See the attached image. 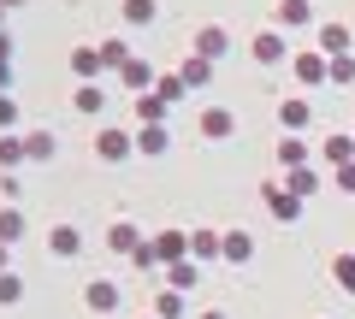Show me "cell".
Segmentation results:
<instances>
[{
  "mask_svg": "<svg viewBox=\"0 0 355 319\" xmlns=\"http://www.w3.org/2000/svg\"><path fill=\"white\" fill-rule=\"evenodd\" d=\"M190 255H196V260H214V255H225V237H214V230H196V237H190Z\"/></svg>",
  "mask_w": 355,
  "mask_h": 319,
  "instance_id": "1",
  "label": "cell"
},
{
  "mask_svg": "<svg viewBox=\"0 0 355 319\" xmlns=\"http://www.w3.org/2000/svg\"><path fill=\"white\" fill-rule=\"evenodd\" d=\"M184 243H190V237H178V230H160L148 255H154V260H178V255H184Z\"/></svg>",
  "mask_w": 355,
  "mask_h": 319,
  "instance_id": "2",
  "label": "cell"
},
{
  "mask_svg": "<svg viewBox=\"0 0 355 319\" xmlns=\"http://www.w3.org/2000/svg\"><path fill=\"white\" fill-rule=\"evenodd\" d=\"M219 53H225V30H202V36H196V60H207V65H214Z\"/></svg>",
  "mask_w": 355,
  "mask_h": 319,
  "instance_id": "3",
  "label": "cell"
},
{
  "mask_svg": "<svg viewBox=\"0 0 355 319\" xmlns=\"http://www.w3.org/2000/svg\"><path fill=\"white\" fill-rule=\"evenodd\" d=\"M95 148H101V160H125V154H130V136H125V130H101Z\"/></svg>",
  "mask_w": 355,
  "mask_h": 319,
  "instance_id": "4",
  "label": "cell"
},
{
  "mask_svg": "<svg viewBox=\"0 0 355 319\" xmlns=\"http://www.w3.org/2000/svg\"><path fill=\"white\" fill-rule=\"evenodd\" d=\"M107 248H113V255H130V248H137V225H113L107 230Z\"/></svg>",
  "mask_w": 355,
  "mask_h": 319,
  "instance_id": "5",
  "label": "cell"
},
{
  "mask_svg": "<svg viewBox=\"0 0 355 319\" xmlns=\"http://www.w3.org/2000/svg\"><path fill=\"white\" fill-rule=\"evenodd\" d=\"M77 248H83L77 225H53V255H77Z\"/></svg>",
  "mask_w": 355,
  "mask_h": 319,
  "instance_id": "6",
  "label": "cell"
},
{
  "mask_svg": "<svg viewBox=\"0 0 355 319\" xmlns=\"http://www.w3.org/2000/svg\"><path fill=\"white\" fill-rule=\"evenodd\" d=\"M254 60H261V65H279L284 60V42L279 36H254Z\"/></svg>",
  "mask_w": 355,
  "mask_h": 319,
  "instance_id": "7",
  "label": "cell"
},
{
  "mask_svg": "<svg viewBox=\"0 0 355 319\" xmlns=\"http://www.w3.org/2000/svg\"><path fill=\"white\" fill-rule=\"evenodd\" d=\"M202 130H207V136H231V113H225V107H207V113H202Z\"/></svg>",
  "mask_w": 355,
  "mask_h": 319,
  "instance_id": "8",
  "label": "cell"
},
{
  "mask_svg": "<svg viewBox=\"0 0 355 319\" xmlns=\"http://www.w3.org/2000/svg\"><path fill=\"white\" fill-rule=\"evenodd\" d=\"M266 195H272V213H279V219H296V213H302V201H296L291 190H266Z\"/></svg>",
  "mask_w": 355,
  "mask_h": 319,
  "instance_id": "9",
  "label": "cell"
},
{
  "mask_svg": "<svg viewBox=\"0 0 355 319\" xmlns=\"http://www.w3.org/2000/svg\"><path fill=\"white\" fill-rule=\"evenodd\" d=\"M30 154V142H18V136H0V166H18Z\"/></svg>",
  "mask_w": 355,
  "mask_h": 319,
  "instance_id": "10",
  "label": "cell"
},
{
  "mask_svg": "<svg viewBox=\"0 0 355 319\" xmlns=\"http://www.w3.org/2000/svg\"><path fill=\"white\" fill-rule=\"evenodd\" d=\"M113 302H119V290H113V284H89V307H95V313H107Z\"/></svg>",
  "mask_w": 355,
  "mask_h": 319,
  "instance_id": "11",
  "label": "cell"
},
{
  "mask_svg": "<svg viewBox=\"0 0 355 319\" xmlns=\"http://www.w3.org/2000/svg\"><path fill=\"white\" fill-rule=\"evenodd\" d=\"M296 77H302V83H320V77H326V65H320L314 53H302V60H296Z\"/></svg>",
  "mask_w": 355,
  "mask_h": 319,
  "instance_id": "12",
  "label": "cell"
},
{
  "mask_svg": "<svg viewBox=\"0 0 355 319\" xmlns=\"http://www.w3.org/2000/svg\"><path fill=\"white\" fill-rule=\"evenodd\" d=\"M225 260H249V237L243 230H225Z\"/></svg>",
  "mask_w": 355,
  "mask_h": 319,
  "instance_id": "13",
  "label": "cell"
},
{
  "mask_svg": "<svg viewBox=\"0 0 355 319\" xmlns=\"http://www.w3.org/2000/svg\"><path fill=\"white\" fill-rule=\"evenodd\" d=\"M154 95H160V101H166V107H172V101H178V95H184V77H160V83H154Z\"/></svg>",
  "mask_w": 355,
  "mask_h": 319,
  "instance_id": "14",
  "label": "cell"
},
{
  "mask_svg": "<svg viewBox=\"0 0 355 319\" xmlns=\"http://www.w3.org/2000/svg\"><path fill=\"white\" fill-rule=\"evenodd\" d=\"M125 18H130V24H148V18H154V0H125Z\"/></svg>",
  "mask_w": 355,
  "mask_h": 319,
  "instance_id": "15",
  "label": "cell"
},
{
  "mask_svg": "<svg viewBox=\"0 0 355 319\" xmlns=\"http://www.w3.org/2000/svg\"><path fill=\"white\" fill-rule=\"evenodd\" d=\"M326 154H331V160H338V166H349V154H355V142H349V136H331V142H326Z\"/></svg>",
  "mask_w": 355,
  "mask_h": 319,
  "instance_id": "16",
  "label": "cell"
},
{
  "mask_svg": "<svg viewBox=\"0 0 355 319\" xmlns=\"http://www.w3.org/2000/svg\"><path fill=\"white\" fill-rule=\"evenodd\" d=\"M314 172H291V183H284V190H291V195H314Z\"/></svg>",
  "mask_w": 355,
  "mask_h": 319,
  "instance_id": "17",
  "label": "cell"
},
{
  "mask_svg": "<svg viewBox=\"0 0 355 319\" xmlns=\"http://www.w3.org/2000/svg\"><path fill=\"white\" fill-rule=\"evenodd\" d=\"M142 154H166V130H160V125L142 130Z\"/></svg>",
  "mask_w": 355,
  "mask_h": 319,
  "instance_id": "18",
  "label": "cell"
},
{
  "mask_svg": "<svg viewBox=\"0 0 355 319\" xmlns=\"http://www.w3.org/2000/svg\"><path fill=\"white\" fill-rule=\"evenodd\" d=\"M184 313V302H178V295H160V302H154V319H178Z\"/></svg>",
  "mask_w": 355,
  "mask_h": 319,
  "instance_id": "19",
  "label": "cell"
},
{
  "mask_svg": "<svg viewBox=\"0 0 355 319\" xmlns=\"http://www.w3.org/2000/svg\"><path fill=\"white\" fill-rule=\"evenodd\" d=\"M18 230H24V219H18V213H0V243H12Z\"/></svg>",
  "mask_w": 355,
  "mask_h": 319,
  "instance_id": "20",
  "label": "cell"
},
{
  "mask_svg": "<svg viewBox=\"0 0 355 319\" xmlns=\"http://www.w3.org/2000/svg\"><path fill=\"white\" fill-rule=\"evenodd\" d=\"M160 113H166L160 95H142V118H148V125H160Z\"/></svg>",
  "mask_w": 355,
  "mask_h": 319,
  "instance_id": "21",
  "label": "cell"
},
{
  "mask_svg": "<svg viewBox=\"0 0 355 319\" xmlns=\"http://www.w3.org/2000/svg\"><path fill=\"white\" fill-rule=\"evenodd\" d=\"M338 284H343V290H349V295H355V260H349V255H343V260H338Z\"/></svg>",
  "mask_w": 355,
  "mask_h": 319,
  "instance_id": "22",
  "label": "cell"
},
{
  "mask_svg": "<svg viewBox=\"0 0 355 319\" xmlns=\"http://www.w3.org/2000/svg\"><path fill=\"white\" fill-rule=\"evenodd\" d=\"M308 18V0H284V24H302Z\"/></svg>",
  "mask_w": 355,
  "mask_h": 319,
  "instance_id": "23",
  "label": "cell"
},
{
  "mask_svg": "<svg viewBox=\"0 0 355 319\" xmlns=\"http://www.w3.org/2000/svg\"><path fill=\"white\" fill-rule=\"evenodd\" d=\"M326 48H331V53H343V48H349V30L331 24V30H326Z\"/></svg>",
  "mask_w": 355,
  "mask_h": 319,
  "instance_id": "24",
  "label": "cell"
},
{
  "mask_svg": "<svg viewBox=\"0 0 355 319\" xmlns=\"http://www.w3.org/2000/svg\"><path fill=\"white\" fill-rule=\"evenodd\" d=\"M284 125H291V130H296V125H308V107H302V101H291V107H284Z\"/></svg>",
  "mask_w": 355,
  "mask_h": 319,
  "instance_id": "25",
  "label": "cell"
},
{
  "mask_svg": "<svg viewBox=\"0 0 355 319\" xmlns=\"http://www.w3.org/2000/svg\"><path fill=\"white\" fill-rule=\"evenodd\" d=\"M0 302H18V278H0Z\"/></svg>",
  "mask_w": 355,
  "mask_h": 319,
  "instance_id": "26",
  "label": "cell"
},
{
  "mask_svg": "<svg viewBox=\"0 0 355 319\" xmlns=\"http://www.w3.org/2000/svg\"><path fill=\"white\" fill-rule=\"evenodd\" d=\"M338 183H343V190H355V166H343V172H338Z\"/></svg>",
  "mask_w": 355,
  "mask_h": 319,
  "instance_id": "27",
  "label": "cell"
},
{
  "mask_svg": "<svg viewBox=\"0 0 355 319\" xmlns=\"http://www.w3.org/2000/svg\"><path fill=\"white\" fill-rule=\"evenodd\" d=\"M0 125H12V101L6 95H0Z\"/></svg>",
  "mask_w": 355,
  "mask_h": 319,
  "instance_id": "28",
  "label": "cell"
},
{
  "mask_svg": "<svg viewBox=\"0 0 355 319\" xmlns=\"http://www.w3.org/2000/svg\"><path fill=\"white\" fill-rule=\"evenodd\" d=\"M0 77H6V60H0Z\"/></svg>",
  "mask_w": 355,
  "mask_h": 319,
  "instance_id": "29",
  "label": "cell"
},
{
  "mask_svg": "<svg viewBox=\"0 0 355 319\" xmlns=\"http://www.w3.org/2000/svg\"><path fill=\"white\" fill-rule=\"evenodd\" d=\"M202 319H219V313H202Z\"/></svg>",
  "mask_w": 355,
  "mask_h": 319,
  "instance_id": "30",
  "label": "cell"
},
{
  "mask_svg": "<svg viewBox=\"0 0 355 319\" xmlns=\"http://www.w3.org/2000/svg\"><path fill=\"white\" fill-rule=\"evenodd\" d=\"M0 260H6V248H0Z\"/></svg>",
  "mask_w": 355,
  "mask_h": 319,
  "instance_id": "31",
  "label": "cell"
}]
</instances>
